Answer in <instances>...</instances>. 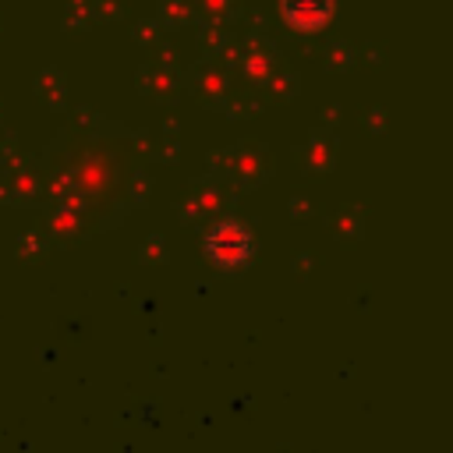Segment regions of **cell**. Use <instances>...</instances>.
I'll return each instance as SVG.
<instances>
[{"label":"cell","instance_id":"obj_1","mask_svg":"<svg viewBox=\"0 0 453 453\" xmlns=\"http://www.w3.org/2000/svg\"><path fill=\"white\" fill-rule=\"evenodd\" d=\"M202 248H205V255H209L212 265H219V269H241L255 255V237H251V230L241 219H219V223L209 226Z\"/></svg>","mask_w":453,"mask_h":453},{"label":"cell","instance_id":"obj_2","mask_svg":"<svg viewBox=\"0 0 453 453\" xmlns=\"http://www.w3.org/2000/svg\"><path fill=\"white\" fill-rule=\"evenodd\" d=\"M280 14L297 32H319L333 18V0H280Z\"/></svg>","mask_w":453,"mask_h":453}]
</instances>
